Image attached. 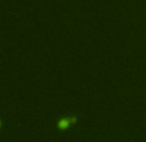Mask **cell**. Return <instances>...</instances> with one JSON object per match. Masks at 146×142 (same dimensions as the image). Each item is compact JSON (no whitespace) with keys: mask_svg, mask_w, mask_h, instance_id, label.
Masks as SVG:
<instances>
[{"mask_svg":"<svg viewBox=\"0 0 146 142\" xmlns=\"http://www.w3.org/2000/svg\"><path fill=\"white\" fill-rule=\"evenodd\" d=\"M71 121H74V119H64V120H61L60 124H58V127L62 129H65L67 125H70L71 124Z\"/></svg>","mask_w":146,"mask_h":142,"instance_id":"1","label":"cell"},{"mask_svg":"<svg viewBox=\"0 0 146 142\" xmlns=\"http://www.w3.org/2000/svg\"><path fill=\"white\" fill-rule=\"evenodd\" d=\"M0 125H1V123H0Z\"/></svg>","mask_w":146,"mask_h":142,"instance_id":"2","label":"cell"}]
</instances>
